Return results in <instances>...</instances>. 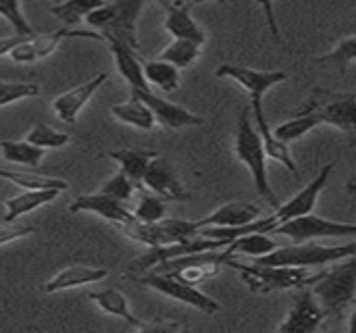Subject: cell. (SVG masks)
I'll return each instance as SVG.
<instances>
[{
  "label": "cell",
  "mask_w": 356,
  "mask_h": 333,
  "mask_svg": "<svg viewBox=\"0 0 356 333\" xmlns=\"http://www.w3.org/2000/svg\"><path fill=\"white\" fill-rule=\"evenodd\" d=\"M236 159L250 171V177L254 181L257 192L273 206L280 209V200L269 184V173H267V150L263 136L259 133L254 121H252V108L244 106L238 119V133H236Z\"/></svg>",
  "instance_id": "6da1fadb"
},
{
  "label": "cell",
  "mask_w": 356,
  "mask_h": 333,
  "mask_svg": "<svg viewBox=\"0 0 356 333\" xmlns=\"http://www.w3.org/2000/svg\"><path fill=\"white\" fill-rule=\"evenodd\" d=\"M144 8V0H117L106 2L86 17L90 29L98 31L104 40H117L131 50H140L138 19Z\"/></svg>",
  "instance_id": "7a4b0ae2"
},
{
  "label": "cell",
  "mask_w": 356,
  "mask_h": 333,
  "mask_svg": "<svg viewBox=\"0 0 356 333\" xmlns=\"http://www.w3.org/2000/svg\"><path fill=\"white\" fill-rule=\"evenodd\" d=\"M227 267H234L250 292L254 294H271V292H284V290H298L313 286L319 277V273H311L307 267H269V265H246L236 263L232 257L225 263Z\"/></svg>",
  "instance_id": "3957f363"
},
{
  "label": "cell",
  "mask_w": 356,
  "mask_h": 333,
  "mask_svg": "<svg viewBox=\"0 0 356 333\" xmlns=\"http://www.w3.org/2000/svg\"><path fill=\"white\" fill-rule=\"evenodd\" d=\"M327 317H342L356 296V254L346 257L321 271V277L311 286Z\"/></svg>",
  "instance_id": "277c9868"
},
{
  "label": "cell",
  "mask_w": 356,
  "mask_h": 333,
  "mask_svg": "<svg viewBox=\"0 0 356 333\" xmlns=\"http://www.w3.org/2000/svg\"><path fill=\"white\" fill-rule=\"evenodd\" d=\"M356 244L323 246L317 242H294L290 246H277L273 252L254 259V265L269 267H327L346 257H355Z\"/></svg>",
  "instance_id": "5b68a950"
},
{
  "label": "cell",
  "mask_w": 356,
  "mask_h": 333,
  "mask_svg": "<svg viewBox=\"0 0 356 333\" xmlns=\"http://www.w3.org/2000/svg\"><path fill=\"white\" fill-rule=\"evenodd\" d=\"M125 238H129L136 244H142L146 248H159V246H171L181 244L198 236L200 225L198 221H186V219H161L156 223H142L131 221L127 225L119 227Z\"/></svg>",
  "instance_id": "8992f818"
},
{
  "label": "cell",
  "mask_w": 356,
  "mask_h": 333,
  "mask_svg": "<svg viewBox=\"0 0 356 333\" xmlns=\"http://www.w3.org/2000/svg\"><path fill=\"white\" fill-rule=\"evenodd\" d=\"M136 282L140 286H144V288H150V290L167 296V298H173V300H177L181 304H188V307H192V309H196V311H200L204 315H215V313L221 311V307H219L217 300H213L211 296H207L204 292H200L196 286L186 284V282L169 275V273L152 271L148 275L138 277Z\"/></svg>",
  "instance_id": "52a82bcc"
},
{
  "label": "cell",
  "mask_w": 356,
  "mask_h": 333,
  "mask_svg": "<svg viewBox=\"0 0 356 333\" xmlns=\"http://www.w3.org/2000/svg\"><path fill=\"white\" fill-rule=\"evenodd\" d=\"M271 234H280L290 238L292 242H317L325 238H344L355 234V223H342L334 219H325L319 215H302L290 219L271 229Z\"/></svg>",
  "instance_id": "ba28073f"
},
{
  "label": "cell",
  "mask_w": 356,
  "mask_h": 333,
  "mask_svg": "<svg viewBox=\"0 0 356 333\" xmlns=\"http://www.w3.org/2000/svg\"><path fill=\"white\" fill-rule=\"evenodd\" d=\"M69 38H86V40H104L98 31H86V29H71V27H60L52 33H44V35H31V38H25L23 42H19L8 58L19 63V65H31V63H38L46 56H50L63 40H69Z\"/></svg>",
  "instance_id": "9c48e42d"
},
{
  "label": "cell",
  "mask_w": 356,
  "mask_h": 333,
  "mask_svg": "<svg viewBox=\"0 0 356 333\" xmlns=\"http://www.w3.org/2000/svg\"><path fill=\"white\" fill-rule=\"evenodd\" d=\"M142 186L161 196L165 202H188L190 200V192L186 190L175 165L165 159V156H154L144 173V179H142Z\"/></svg>",
  "instance_id": "30bf717a"
},
{
  "label": "cell",
  "mask_w": 356,
  "mask_h": 333,
  "mask_svg": "<svg viewBox=\"0 0 356 333\" xmlns=\"http://www.w3.org/2000/svg\"><path fill=\"white\" fill-rule=\"evenodd\" d=\"M325 317H327V313L323 311V307L317 300V296L313 294V290L309 286L307 288H298L296 294H294L292 309L288 311V317L277 327V332L313 333L321 327Z\"/></svg>",
  "instance_id": "8fae6325"
},
{
  "label": "cell",
  "mask_w": 356,
  "mask_h": 333,
  "mask_svg": "<svg viewBox=\"0 0 356 333\" xmlns=\"http://www.w3.org/2000/svg\"><path fill=\"white\" fill-rule=\"evenodd\" d=\"M332 173H334V163L325 165L311 184H307L296 196H292V200H288L286 204H280V209H275V213L269 217V234H271L273 227H277V225H282V223H286L290 219L311 215L315 211V204H317V200H319V196H321V192H323V188H325Z\"/></svg>",
  "instance_id": "7c38bea8"
},
{
  "label": "cell",
  "mask_w": 356,
  "mask_h": 333,
  "mask_svg": "<svg viewBox=\"0 0 356 333\" xmlns=\"http://www.w3.org/2000/svg\"><path fill=\"white\" fill-rule=\"evenodd\" d=\"M215 75L227 77L240 83L248 92L250 104H263L265 94L288 79V73L284 71H257V69H248L240 65H221L217 67Z\"/></svg>",
  "instance_id": "4fadbf2b"
},
{
  "label": "cell",
  "mask_w": 356,
  "mask_h": 333,
  "mask_svg": "<svg viewBox=\"0 0 356 333\" xmlns=\"http://www.w3.org/2000/svg\"><path fill=\"white\" fill-rule=\"evenodd\" d=\"M131 96H136L142 102H146L148 108L152 111L156 123L167 127V129H184V127L204 125L202 117L194 115L192 111H188L181 104H175V102H169V100L156 96L152 90H131Z\"/></svg>",
  "instance_id": "5bb4252c"
},
{
  "label": "cell",
  "mask_w": 356,
  "mask_h": 333,
  "mask_svg": "<svg viewBox=\"0 0 356 333\" xmlns=\"http://www.w3.org/2000/svg\"><path fill=\"white\" fill-rule=\"evenodd\" d=\"M69 213H94V215L102 217L104 221L119 225V227L136 221L134 211L127 209V202H121V200L106 196L102 192L83 194V196L73 198V202L69 204Z\"/></svg>",
  "instance_id": "9a60e30c"
},
{
  "label": "cell",
  "mask_w": 356,
  "mask_h": 333,
  "mask_svg": "<svg viewBox=\"0 0 356 333\" xmlns=\"http://www.w3.org/2000/svg\"><path fill=\"white\" fill-rule=\"evenodd\" d=\"M106 79H108V73L102 71V73L94 75L92 79H88L86 83H79V86H75V88H71V90L58 94V96L52 100V111H54V115H56L60 121L73 125V123L77 121L79 113L83 111V106L88 104V100L100 90V86H102Z\"/></svg>",
  "instance_id": "2e32d148"
},
{
  "label": "cell",
  "mask_w": 356,
  "mask_h": 333,
  "mask_svg": "<svg viewBox=\"0 0 356 333\" xmlns=\"http://www.w3.org/2000/svg\"><path fill=\"white\" fill-rule=\"evenodd\" d=\"M108 275L106 269L102 267H88V265H73V267H65L60 269L50 282H46L40 290L44 294H56V292H65V290H75L88 284H98Z\"/></svg>",
  "instance_id": "e0dca14e"
},
{
  "label": "cell",
  "mask_w": 356,
  "mask_h": 333,
  "mask_svg": "<svg viewBox=\"0 0 356 333\" xmlns=\"http://www.w3.org/2000/svg\"><path fill=\"white\" fill-rule=\"evenodd\" d=\"M261 217H263V211L257 204L229 202V204L217 209L215 213H211L209 217L198 219V225H200V229L202 227H244Z\"/></svg>",
  "instance_id": "ac0fdd59"
},
{
  "label": "cell",
  "mask_w": 356,
  "mask_h": 333,
  "mask_svg": "<svg viewBox=\"0 0 356 333\" xmlns=\"http://www.w3.org/2000/svg\"><path fill=\"white\" fill-rule=\"evenodd\" d=\"M108 42V48H111V54L115 58V67L119 71V75L129 83L131 90H150L146 77H144V67H142V60L138 58L136 50H131L129 46L117 42V40H106Z\"/></svg>",
  "instance_id": "d6986e66"
},
{
  "label": "cell",
  "mask_w": 356,
  "mask_h": 333,
  "mask_svg": "<svg viewBox=\"0 0 356 333\" xmlns=\"http://www.w3.org/2000/svg\"><path fill=\"white\" fill-rule=\"evenodd\" d=\"M58 194H60V190H25L17 196H10V198L2 200V204H4L2 221H17L19 217L33 213L40 206L56 200Z\"/></svg>",
  "instance_id": "ffe728a7"
},
{
  "label": "cell",
  "mask_w": 356,
  "mask_h": 333,
  "mask_svg": "<svg viewBox=\"0 0 356 333\" xmlns=\"http://www.w3.org/2000/svg\"><path fill=\"white\" fill-rule=\"evenodd\" d=\"M88 298L106 315L111 317H119L125 323H129L131 327L140 330L142 321L138 317H134V313L129 311V300L123 292L115 290V288H106V290H98V292H90Z\"/></svg>",
  "instance_id": "44dd1931"
},
{
  "label": "cell",
  "mask_w": 356,
  "mask_h": 333,
  "mask_svg": "<svg viewBox=\"0 0 356 333\" xmlns=\"http://www.w3.org/2000/svg\"><path fill=\"white\" fill-rule=\"evenodd\" d=\"M192 6H175L169 8V15L165 19V29L179 40H192L198 44H207V31L196 23V19L190 15Z\"/></svg>",
  "instance_id": "7402d4cb"
},
{
  "label": "cell",
  "mask_w": 356,
  "mask_h": 333,
  "mask_svg": "<svg viewBox=\"0 0 356 333\" xmlns=\"http://www.w3.org/2000/svg\"><path fill=\"white\" fill-rule=\"evenodd\" d=\"M111 161L119 163L121 171L138 186L142 188V179H144V173L150 165V161L154 156H159L156 150H138V148H125V150H115V152H108L106 154Z\"/></svg>",
  "instance_id": "603a6c76"
},
{
  "label": "cell",
  "mask_w": 356,
  "mask_h": 333,
  "mask_svg": "<svg viewBox=\"0 0 356 333\" xmlns=\"http://www.w3.org/2000/svg\"><path fill=\"white\" fill-rule=\"evenodd\" d=\"M111 115L129 125V127H136V129H144V131H150L154 125H156V119L152 115V111L148 108L146 102H142L140 98L131 96L127 102H121V104H113L111 106Z\"/></svg>",
  "instance_id": "cb8c5ba5"
},
{
  "label": "cell",
  "mask_w": 356,
  "mask_h": 333,
  "mask_svg": "<svg viewBox=\"0 0 356 333\" xmlns=\"http://www.w3.org/2000/svg\"><path fill=\"white\" fill-rule=\"evenodd\" d=\"M319 125H323V119H321V115H319V106L313 104L307 113L296 115L294 119L284 121V123H280L277 127H273V133H275L277 140H282V142H286V144H292V142L300 140L302 136H307L309 131H313V129L319 127Z\"/></svg>",
  "instance_id": "d4e9b609"
},
{
  "label": "cell",
  "mask_w": 356,
  "mask_h": 333,
  "mask_svg": "<svg viewBox=\"0 0 356 333\" xmlns=\"http://www.w3.org/2000/svg\"><path fill=\"white\" fill-rule=\"evenodd\" d=\"M323 125H334L344 131L356 129V96H342L334 102L319 106Z\"/></svg>",
  "instance_id": "484cf974"
},
{
  "label": "cell",
  "mask_w": 356,
  "mask_h": 333,
  "mask_svg": "<svg viewBox=\"0 0 356 333\" xmlns=\"http://www.w3.org/2000/svg\"><path fill=\"white\" fill-rule=\"evenodd\" d=\"M144 67V77L148 86H154L156 90L171 94L179 90V69L163 58H152V60H142Z\"/></svg>",
  "instance_id": "4316f807"
},
{
  "label": "cell",
  "mask_w": 356,
  "mask_h": 333,
  "mask_svg": "<svg viewBox=\"0 0 356 333\" xmlns=\"http://www.w3.org/2000/svg\"><path fill=\"white\" fill-rule=\"evenodd\" d=\"M280 244L269 238L265 232H250V234H244L240 238H236L229 246H227V252L229 257L234 254H246L250 259H261L269 252H273Z\"/></svg>",
  "instance_id": "83f0119b"
},
{
  "label": "cell",
  "mask_w": 356,
  "mask_h": 333,
  "mask_svg": "<svg viewBox=\"0 0 356 333\" xmlns=\"http://www.w3.org/2000/svg\"><path fill=\"white\" fill-rule=\"evenodd\" d=\"M102 4H106V0H60L50 6V13L65 27H73L79 21H86V17Z\"/></svg>",
  "instance_id": "f1b7e54d"
},
{
  "label": "cell",
  "mask_w": 356,
  "mask_h": 333,
  "mask_svg": "<svg viewBox=\"0 0 356 333\" xmlns=\"http://www.w3.org/2000/svg\"><path fill=\"white\" fill-rule=\"evenodd\" d=\"M46 150L40 146H33L31 142H13V140H2L0 142V156L6 163L13 165H25V167H38L44 159Z\"/></svg>",
  "instance_id": "f546056e"
},
{
  "label": "cell",
  "mask_w": 356,
  "mask_h": 333,
  "mask_svg": "<svg viewBox=\"0 0 356 333\" xmlns=\"http://www.w3.org/2000/svg\"><path fill=\"white\" fill-rule=\"evenodd\" d=\"M0 177L25 188V190H60L65 192L69 184L58 177H48V175H38V173H27V171H13V169H0Z\"/></svg>",
  "instance_id": "4dcf8cb0"
},
{
  "label": "cell",
  "mask_w": 356,
  "mask_h": 333,
  "mask_svg": "<svg viewBox=\"0 0 356 333\" xmlns=\"http://www.w3.org/2000/svg\"><path fill=\"white\" fill-rule=\"evenodd\" d=\"M200 52H202V44L192 42V40L173 38V42L159 54V58L175 65L177 69H188L200 58Z\"/></svg>",
  "instance_id": "1f68e13d"
},
{
  "label": "cell",
  "mask_w": 356,
  "mask_h": 333,
  "mask_svg": "<svg viewBox=\"0 0 356 333\" xmlns=\"http://www.w3.org/2000/svg\"><path fill=\"white\" fill-rule=\"evenodd\" d=\"M27 142H31L33 146H40L44 150H56V148H63L71 142V136L65 133V131H58L54 129L52 125L48 123H35L27 136H25Z\"/></svg>",
  "instance_id": "d6a6232c"
},
{
  "label": "cell",
  "mask_w": 356,
  "mask_h": 333,
  "mask_svg": "<svg viewBox=\"0 0 356 333\" xmlns=\"http://www.w3.org/2000/svg\"><path fill=\"white\" fill-rule=\"evenodd\" d=\"M134 217L136 221H142V223H156L167 217V204L161 196L152 192L142 194L138 206L134 209Z\"/></svg>",
  "instance_id": "836d02e7"
},
{
  "label": "cell",
  "mask_w": 356,
  "mask_h": 333,
  "mask_svg": "<svg viewBox=\"0 0 356 333\" xmlns=\"http://www.w3.org/2000/svg\"><path fill=\"white\" fill-rule=\"evenodd\" d=\"M40 94V86L31 81H2L0 79V108L19 100L35 98Z\"/></svg>",
  "instance_id": "e575fe53"
},
{
  "label": "cell",
  "mask_w": 356,
  "mask_h": 333,
  "mask_svg": "<svg viewBox=\"0 0 356 333\" xmlns=\"http://www.w3.org/2000/svg\"><path fill=\"white\" fill-rule=\"evenodd\" d=\"M353 60H356V33L346 38V40H342L334 50H330L327 54L317 58L319 65H334V67L340 69V73H344L346 65L353 63Z\"/></svg>",
  "instance_id": "d590c367"
},
{
  "label": "cell",
  "mask_w": 356,
  "mask_h": 333,
  "mask_svg": "<svg viewBox=\"0 0 356 333\" xmlns=\"http://www.w3.org/2000/svg\"><path fill=\"white\" fill-rule=\"evenodd\" d=\"M0 17L15 29V33H19V35H35V31L31 29V25L27 23L25 15L21 10L19 0H0Z\"/></svg>",
  "instance_id": "8d00e7d4"
},
{
  "label": "cell",
  "mask_w": 356,
  "mask_h": 333,
  "mask_svg": "<svg viewBox=\"0 0 356 333\" xmlns=\"http://www.w3.org/2000/svg\"><path fill=\"white\" fill-rule=\"evenodd\" d=\"M136 190H138V186H136L123 171H119V173H115L111 179H106L98 192H102V194H106V196H113V198H117V200H121V202H129V200L134 198Z\"/></svg>",
  "instance_id": "74e56055"
},
{
  "label": "cell",
  "mask_w": 356,
  "mask_h": 333,
  "mask_svg": "<svg viewBox=\"0 0 356 333\" xmlns=\"http://www.w3.org/2000/svg\"><path fill=\"white\" fill-rule=\"evenodd\" d=\"M35 232L33 225L19 223V221H0V246L17 242L21 238H27Z\"/></svg>",
  "instance_id": "f35d334b"
},
{
  "label": "cell",
  "mask_w": 356,
  "mask_h": 333,
  "mask_svg": "<svg viewBox=\"0 0 356 333\" xmlns=\"http://www.w3.org/2000/svg\"><path fill=\"white\" fill-rule=\"evenodd\" d=\"M259 4H261V8H263V13H265V19H267V23H269V29H271V35L277 40V42H282V33H280V25H277V19H275V10H273V0H257Z\"/></svg>",
  "instance_id": "ab89813d"
},
{
  "label": "cell",
  "mask_w": 356,
  "mask_h": 333,
  "mask_svg": "<svg viewBox=\"0 0 356 333\" xmlns=\"http://www.w3.org/2000/svg\"><path fill=\"white\" fill-rule=\"evenodd\" d=\"M25 38H31V35H19V33H13V35H8V38H0V56H8V54H10V50H13L19 42H23Z\"/></svg>",
  "instance_id": "60d3db41"
},
{
  "label": "cell",
  "mask_w": 356,
  "mask_h": 333,
  "mask_svg": "<svg viewBox=\"0 0 356 333\" xmlns=\"http://www.w3.org/2000/svg\"><path fill=\"white\" fill-rule=\"evenodd\" d=\"M156 2L163 4V6H167V10H169V8H175V6H194L200 0H156Z\"/></svg>",
  "instance_id": "b9f144b4"
},
{
  "label": "cell",
  "mask_w": 356,
  "mask_h": 333,
  "mask_svg": "<svg viewBox=\"0 0 356 333\" xmlns=\"http://www.w3.org/2000/svg\"><path fill=\"white\" fill-rule=\"evenodd\" d=\"M346 196L350 198V202L356 206V173H353L348 177V184H346Z\"/></svg>",
  "instance_id": "7bdbcfd3"
},
{
  "label": "cell",
  "mask_w": 356,
  "mask_h": 333,
  "mask_svg": "<svg viewBox=\"0 0 356 333\" xmlns=\"http://www.w3.org/2000/svg\"><path fill=\"white\" fill-rule=\"evenodd\" d=\"M353 163H355V167H356V152H355V156H353Z\"/></svg>",
  "instance_id": "ee69618b"
},
{
  "label": "cell",
  "mask_w": 356,
  "mask_h": 333,
  "mask_svg": "<svg viewBox=\"0 0 356 333\" xmlns=\"http://www.w3.org/2000/svg\"><path fill=\"white\" fill-rule=\"evenodd\" d=\"M0 209H4V204H2V200H0Z\"/></svg>",
  "instance_id": "f6af8a7d"
},
{
  "label": "cell",
  "mask_w": 356,
  "mask_h": 333,
  "mask_svg": "<svg viewBox=\"0 0 356 333\" xmlns=\"http://www.w3.org/2000/svg\"><path fill=\"white\" fill-rule=\"evenodd\" d=\"M353 236H355V238H356V223H355V234H353Z\"/></svg>",
  "instance_id": "bcb514c9"
},
{
  "label": "cell",
  "mask_w": 356,
  "mask_h": 333,
  "mask_svg": "<svg viewBox=\"0 0 356 333\" xmlns=\"http://www.w3.org/2000/svg\"><path fill=\"white\" fill-rule=\"evenodd\" d=\"M200 2H202V0H200ZM227 2H234V0H227Z\"/></svg>",
  "instance_id": "7dc6e473"
},
{
  "label": "cell",
  "mask_w": 356,
  "mask_h": 333,
  "mask_svg": "<svg viewBox=\"0 0 356 333\" xmlns=\"http://www.w3.org/2000/svg\"><path fill=\"white\" fill-rule=\"evenodd\" d=\"M355 79H356V73H355Z\"/></svg>",
  "instance_id": "c3c4849f"
}]
</instances>
